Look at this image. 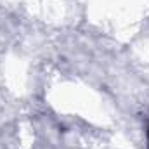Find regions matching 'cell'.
Segmentation results:
<instances>
[{
	"label": "cell",
	"instance_id": "6da1fadb",
	"mask_svg": "<svg viewBox=\"0 0 149 149\" xmlns=\"http://www.w3.org/2000/svg\"><path fill=\"white\" fill-rule=\"evenodd\" d=\"M148 135H149V132H148Z\"/></svg>",
	"mask_w": 149,
	"mask_h": 149
}]
</instances>
